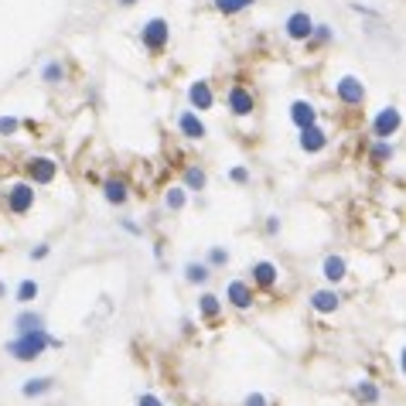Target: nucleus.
<instances>
[{"instance_id":"obj_1","label":"nucleus","mask_w":406,"mask_h":406,"mask_svg":"<svg viewBox=\"0 0 406 406\" xmlns=\"http://www.w3.org/2000/svg\"><path fill=\"white\" fill-rule=\"evenodd\" d=\"M45 348H62V338H51L48 331H21L7 342V355L17 362H34L45 355Z\"/></svg>"},{"instance_id":"obj_2","label":"nucleus","mask_w":406,"mask_h":406,"mask_svg":"<svg viewBox=\"0 0 406 406\" xmlns=\"http://www.w3.org/2000/svg\"><path fill=\"white\" fill-rule=\"evenodd\" d=\"M171 41V24L164 17H151L147 24L141 28V45L151 51V55H161L164 48Z\"/></svg>"},{"instance_id":"obj_3","label":"nucleus","mask_w":406,"mask_h":406,"mask_svg":"<svg viewBox=\"0 0 406 406\" xmlns=\"http://www.w3.org/2000/svg\"><path fill=\"white\" fill-rule=\"evenodd\" d=\"M4 202H7V212H11V215H28L34 208V185H28V181L11 185L7 195H4Z\"/></svg>"},{"instance_id":"obj_4","label":"nucleus","mask_w":406,"mask_h":406,"mask_svg":"<svg viewBox=\"0 0 406 406\" xmlns=\"http://www.w3.org/2000/svg\"><path fill=\"white\" fill-rule=\"evenodd\" d=\"M400 126H403V113L396 110V106H382L372 120V137L375 141H390V137L400 133Z\"/></svg>"},{"instance_id":"obj_5","label":"nucleus","mask_w":406,"mask_h":406,"mask_svg":"<svg viewBox=\"0 0 406 406\" xmlns=\"http://www.w3.org/2000/svg\"><path fill=\"white\" fill-rule=\"evenodd\" d=\"M335 96L342 106H362L365 103V82L359 76H342L335 82Z\"/></svg>"},{"instance_id":"obj_6","label":"nucleus","mask_w":406,"mask_h":406,"mask_svg":"<svg viewBox=\"0 0 406 406\" xmlns=\"http://www.w3.org/2000/svg\"><path fill=\"white\" fill-rule=\"evenodd\" d=\"M215 106V93H212V82L208 78H195L191 86H188V110L195 113H205Z\"/></svg>"},{"instance_id":"obj_7","label":"nucleus","mask_w":406,"mask_h":406,"mask_svg":"<svg viewBox=\"0 0 406 406\" xmlns=\"http://www.w3.org/2000/svg\"><path fill=\"white\" fill-rule=\"evenodd\" d=\"M311 31H314V17L308 11H294V14H287V21H283V34L290 41H308Z\"/></svg>"},{"instance_id":"obj_8","label":"nucleus","mask_w":406,"mask_h":406,"mask_svg":"<svg viewBox=\"0 0 406 406\" xmlns=\"http://www.w3.org/2000/svg\"><path fill=\"white\" fill-rule=\"evenodd\" d=\"M225 106H229L233 116H250V113L256 110V96H253V89H246V86H233V89L225 93Z\"/></svg>"},{"instance_id":"obj_9","label":"nucleus","mask_w":406,"mask_h":406,"mask_svg":"<svg viewBox=\"0 0 406 406\" xmlns=\"http://www.w3.org/2000/svg\"><path fill=\"white\" fill-rule=\"evenodd\" d=\"M59 174V164L51 157H31L28 161V185H51Z\"/></svg>"},{"instance_id":"obj_10","label":"nucleus","mask_w":406,"mask_h":406,"mask_svg":"<svg viewBox=\"0 0 406 406\" xmlns=\"http://www.w3.org/2000/svg\"><path fill=\"white\" fill-rule=\"evenodd\" d=\"M225 300L233 304L235 311H250V308H253V283L229 280V287H225Z\"/></svg>"},{"instance_id":"obj_11","label":"nucleus","mask_w":406,"mask_h":406,"mask_svg":"<svg viewBox=\"0 0 406 406\" xmlns=\"http://www.w3.org/2000/svg\"><path fill=\"white\" fill-rule=\"evenodd\" d=\"M178 130H181V137H188V141H205V123H202V116L195 110H181L178 113Z\"/></svg>"},{"instance_id":"obj_12","label":"nucleus","mask_w":406,"mask_h":406,"mask_svg":"<svg viewBox=\"0 0 406 406\" xmlns=\"http://www.w3.org/2000/svg\"><path fill=\"white\" fill-rule=\"evenodd\" d=\"M297 143H300V151H304V154H321V151L328 147V133H325L318 123L304 126V130H300V141H297Z\"/></svg>"},{"instance_id":"obj_13","label":"nucleus","mask_w":406,"mask_h":406,"mask_svg":"<svg viewBox=\"0 0 406 406\" xmlns=\"http://www.w3.org/2000/svg\"><path fill=\"white\" fill-rule=\"evenodd\" d=\"M290 123H294L297 130L314 126L318 123V106H314L311 99H294V103H290Z\"/></svg>"},{"instance_id":"obj_14","label":"nucleus","mask_w":406,"mask_h":406,"mask_svg":"<svg viewBox=\"0 0 406 406\" xmlns=\"http://www.w3.org/2000/svg\"><path fill=\"white\" fill-rule=\"evenodd\" d=\"M250 273H253V287H273L280 280V266L270 263V260H256Z\"/></svg>"},{"instance_id":"obj_15","label":"nucleus","mask_w":406,"mask_h":406,"mask_svg":"<svg viewBox=\"0 0 406 406\" xmlns=\"http://www.w3.org/2000/svg\"><path fill=\"white\" fill-rule=\"evenodd\" d=\"M311 308L318 314H335L338 308H342V297H338V290H335V287L314 290V294H311Z\"/></svg>"},{"instance_id":"obj_16","label":"nucleus","mask_w":406,"mask_h":406,"mask_svg":"<svg viewBox=\"0 0 406 406\" xmlns=\"http://www.w3.org/2000/svg\"><path fill=\"white\" fill-rule=\"evenodd\" d=\"M321 277L335 287V283H342L345 277H348V263H345V256H325V263H321Z\"/></svg>"},{"instance_id":"obj_17","label":"nucleus","mask_w":406,"mask_h":406,"mask_svg":"<svg viewBox=\"0 0 406 406\" xmlns=\"http://www.w3.org/2000/svg\"><path fill=\"white\" fill-rule=\"evenodd\" d=\"M352 396H355L362 406H375L382 400V390H379V382H372V379H359V382L352 386Z\"/></svg>"},{"instance_id":"obj_18","label":"nucleus","mask_w":406,"mask_h":406,"mask_svg":"<svg viewBox=\"0 0 406 406\" xmlns=\"http://www.w3.org/2000/svg\"><path fill=\"white\" fill-rule=\"evenodd\" d=\"M14 331L21 335V331H45V318L38 311H31V308H21L14 318Z\"/></svg>"},{"instance_id":"obj_19","label":"nucleus","mask_w":406,"mask_h":406,"mask_svg":"<svg viewBox=\"0 0 406 406\" xmlns=\"http://www.w3.org/2000/svg\"><path fill=\"white\" fill-rule=\"evenodd\" d=\"M103 198H106L110 205H123L126 198H130L123 178H106V181H103Z\"/></svg>"},{"instance_id":"obj_20","label":"nucleus","mask_w":406,"mask_h":406,"mask_svg":"<svg viewBox=\"0 0 406 406\" xmlns=\"http://www.w3.org/2000/svg\"><path fill=\"white\" fill-rule=\"evenodd\" d=\"M51 390H55V379H51V375H38V379H28V382L21 386V396L38 400V396H48Z\"/></svg>"},{"instance_id":"obj_21","label":"nucleus","mask_w":406,"mask_h":406,"mask_svg":"<svg viewBox=\"0 0 406 406\" xmlns=\"http://www.w3.org/2000/svg\"><path fill=\"white\" fill-rule=\"evenodd\" d=\"M212 280V270L205 263H195V260H188L185 263V283H191V287H198V283H208Z\"/></svg>"},{"instance_id":"obj_22","label":"nucleus","mask_w":406,"mask_h":406,"mask_svg":"<svg viewBox=\"0 0 406 406\" xmlns=\"http://www.w3.org/2000/svg\"><path fill=\"white\" fill-rule=\"evenodd\" d=\"M38 294H41V283L38 280H21L17 283V304L21 308H31V300H38Z\"/></svg>"},{"instance_id":"obj_23","label":"nucleus","mask_w":406,"mask_h":406,"mask_svg":"<svg viewBox=\"0 0 406 406\" xmlns=\"http://www.w3.org/2000/svg\"><path fill=\"white\" fill-rule=\"evenodd\" d=\"M65 78V65L62 59H48L45 65H41V82H48V86H59Z\"/></svg>"},{"instance_id":"obj_24","label":"nucleus","mask_w":406,"mask_h":406,"mask_svg":"<svg viewBox=\"0 0 406 406\" xmlns=\"http://www.w3.org/2000/svg\"><path fill=\"white\" fill-rule=\"evenodd\" d=\"M256 0H215V11H219L222 17H235L243 14V11H250Z\"/></svg>"},{"instance_id":"obj_25","label":"nucleus","mask_w":406,"mask_h":406,"mask_svg":"<svg viewBox=\"0 0 406 406\" xmlns=\"http://www.w3.org/2000/svg\"><path fill=\"white\" fill-rule=\"evenodd\" d=\"M185 205H188V188L174 185V188H168V191H164V208H171V212H181Z\"/></svg>"},{"instance_id":"obj_26","label":"nucleus","mask_w":406,"mask_h":406,"mask_svg":"<svg viewBox=\"0 0 406 406\" xmlns=\"http://www.w3.org/2000/svg\"><path fill=\"white\" fill-rule=\"evenodd\" d=\"M198 314H202L205 321L219 318V314H222V300L215 294H202V297H198Z\"/></svg>"},{"instance_id":"obj_27","label":"nucleus","mask_w":406,"mask_h":406,"mask_svg":"<svg viewBox=\"0 0 406 406\" xmlns=\"http://www.w3.org/2000/svg\"><path fill=\"white\" fill-rule=\"evenodd\" d=\"M369 161H372L375 168L390 164V161H392V143L390 141H375L372 147H369Z\"/></svg>"},{"instance_id":"obj_28","label":"nucleus","mask_w":406,"mask_h":406,"mask_svg":"<svg viewBox=\"0 0 406 406\" xmlns=\"http://www.w3.org/2000/svg\"><path fill=\"white\" fill-rule=\"evenodd\" d=\"M205 185H208V174H205L202 168H195V164L185 168V185L181 188H188V191H202Z\"/></svg>"},{"instance_id":"obj_29","label":"nucleus","mask_w":406,"mask_h":406,"mask_svg":"<svg viewBox=\"0 0 406 406\" xmlns=\"http://www.w3.org/2000/svg\"><path fill=\"white\" fill-rule=\"evenodd\" d=\"M225 263H229V250H225V246H212L208 256H205V266H208V270H219V266H225Z\"/></svg>"},{"instance_id":"obj_30","label":"nucleus","mask_w":406,"mask_h":406,"mask_svg":"<svg viewBox=\"0 0 406 406\" xmlns=\"http://www.w3.org/2000/svg\"><path fill=\"white\" fill-rule=\"evenodd\" d=\"M308 41H314V45H331V41H335L331 24H318V21H314V31H311V38H308Z\"/></svg>"},{"instance_id":"obj_31","label":"nucleus","mask_w":406,"mask_h":406,"mask_svg":"<svg viewBox=\"0 0 406 406\" xmlns=\"http://www.w3.org/2000/svg\"><path fill=\"white\" fill-rule=\"evenodd\" d=\"M229 181H233V185H250V181H253L250 168H246V164H235L233 171H229Z\"/></svg>"},{"instance_id":"obj_32","label":"nucleus","mask_w":406,"mask_h":406,"mask_svg":"<svg viewBox=\"0 0 406 406\" xmlns=\"http://www.w3.org/2000/svg\"><path fill=\"white\" fill-rule=\"evenodd\" d=\"M21 130V120L17 116H0V137H14Z\"/></svg>"},{"instance_id":"obj_33","label":"nucleus","mask_w":406,"mask_h":406,"mask_svg":"<svg viewBox=\"0 0 406 406\" xmlns=\"http://www.w3.org/2000/svg\"><path fill=\"white\" fill-rule=\"evenodd\" d=\"M243 406H270V400H266L263 392H250V396L243 400Z\"/></svg>"},{"instance_id":"obj_34","label":"nucleus","mask_w":406,"mask_h":406,"mask_svg":"<svg viewBox=\"0 0 406 406\" xmlns=\"http://www.w3.org/2000/svg\"><path fill=\"white\" fill-rule=\"evenodd\" d=\"M137 406H164V403H161V396H154V392H141Z\"/></svg>"},{"instance_id":"obj_35","label":"nucleus","mask_w":406,"mask_h":406,"mask_svg":"<svg viewBox=\"0 0 406 406\" xmlns=\"http://www.w3.org/2000/svg\"><path fill=\"white\" fill-rule=\"evenodd\" d=\"M48 256H51V246H48V243H41V246L31 250V260H48Z\"/></svg>"},{"instance_id":"obj_36","label":"nucleus","mask_w":406,"mask_h":406,"mask_svg":"<svg viewBox=\"0 0 406 406\" xmlns=\"http://www.w3.org/2000/svg\"><path fill=\"white\" fill-rule=\"evenodd\" d=\"M277 233H280V219L270 215V219H266V235H277Z\"/></svg>"},{"instance_id":"obj_37","label":"nucleus","mask_w":406,"mask_h":406,"mask_svg":"<svg viewBox=\"0 0 406 406\" xmlns=\"http://www.w3.org/2000/svg\"><path fill=\"white\" fill-rule=\"evenodd\" d=\"M123 229H126L130 235H141V225H137V222H130V219L123 222Z\"/></svg>"},{"instance_id":"obj_38","label":"nucleus","mask_w":406,"mask_h":406,"mask_svg":"<svg viewBox=\"0 0 406 406\" xmlns=\"http://www.w3.org/2000/svg\"><path fill=\"white\" fill-rule=\"evenodd\" d=\"M116 4H120V7H133L137 0H116Z\"/></svg>"},{"instance_id":"obj_39","label":"nucleus","mask_w":406,"mask_h":406,"mask_svg":"<svg viewBox=\"0 0 406 406\" xmlns=\"http://www.w3.org/2000/svg\"><path fill=\"white\" fill-rule=\"evenodd\" d=\"M4 294H7V283H4V280H0V297H4Z\"/></svg>"}]
</instances>
